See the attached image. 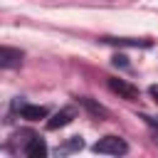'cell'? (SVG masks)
<instances>
[{
    "label": "cell",
    "mask_w": 158,
    "mask_h": 158,
    "mask_svg": "<svg viewBox=\"0 0 158 158\" xmlns=\"http://www.w3.org/2000/svg\"><path fill=\"white\" fill-rule=\"evenodd\" d=\"M22 52L15 47H0V69H15L22 64Z\"/></svg>",
    "instance_id": "cell-3"
},
{
    "label": "cell",
    "mask_w": 158,
    "mask_h": 158,
    "mask_svg": "<svg viewBox=\"0 0 158 158\" xmlns=\"http://www.w3.org/2000/svg\"><path fill=\"white\" fill-rule=\"evenodd\" d=\"M20 116L27 121H40V118H47V109L35 104H20Z\"/></svg>",
    "instance_id": "cell-6"
},
{
    "label": "cell",
    "mask_w": 158,
    "mask_h": 158,
    "mask_svg": "<svg viewBox=\"0 0 158 158\" xmlns=\"http://www.w3.org/2000/svg\"><path fill=\"white\" fill-rule=\"evenodd\" d=\"M81 104H84V106H86V109H89L91 114H96V116H109V111H106L104 106H99V104H94L91 99H81Z\"/></svg>",
    "instance_id": "cell-9"
},
{
    "label": "cell",
    "mask_w": 158,
    "mask_h": 158,
    "mask_svg": "<svg viewBox=\"0 0 158 158\" xmlns=\"http://www.w3.org/2000/svg\"><path fill=\"white\" fill-rule=\"evenodd\" d=\"M109 44H121V47H148V40H128V37H104Z\"/></svg>",
    "instance_id": "cell-7"
},
{
    "label": "cell",
    "mask_w": 158,
    "mask_h": 158,
    "mask_svg": "<svg viewBox=\"0 0 158 158\" xmlns=\"http://www.w3.org/2000/svg\"><path fill=\"white\" fill-rule=\"evenodd\" d=\"M126 151H128V146L118 136H104L101 141L94 143V153H104V156H123Z\"/></svg>",
    "instance_id": "cell-1"
},
{
    "label": "cell",
    "mask_w": 158,
    "mask_h": 158,
    "mask_svg": "<svg viewBox=\"0 0 158 158\" xmlns=\"http://www.w3.org/2000/svg\"><path fill=\"white\" fill-rule=\"evenodd\" d=\"M74 116H77V111H74V109H62V111H57V114L47 121V128H49V131L64 128V126H69V123L74 121Z\"/></svg>",
    "instance_id": "cell-5"
},
{
    "label": "cell",
    "mask_w": 158,
    "mask_h": 158,
    "mask_svg": "<svg viewBox=\"0 0 158 158\" xmlns=\"http://www.w3.org/2000/svg\"><path fill=\"white\" fill-rule=\"evenodd\" d=\"M148 91H151V96H153V101L158 104V84H153V86H151Z\"/></svg>",
    "instance_id": "cell-11"
},
{
    "label": "cell",
    "mask_w": 158,
    "mask_h": 158,
    "mask_svg": "<svg viewBox=\"0 0 158 158\" xmlns=\"http://www.w3.org/2000/svg\"><path fill=\"white\" fill-rule=\"evenodd\" d=\"M114 64H116V67H118V64H121V67H126L128 62H126V57H123V54H116V57H114Z\"/></svg>",
    "instance_id": "cell-10"
},
{
    "label": "cell",
    "mask_w": 158,
    "mask_h": 158,
    "mask_svg": "<svg viewBox=\"0 0 158 158\" xmlns=\"http://www.w3.org/2000/svg\"><path fill=\"white\" fill-rule=\"evenodd\" d=\"M84 146V141H81V136H72L64 146H59L57 148V156H67V153H74V151H79Z\"/></svg>",
    "instance_id": "cell-8"
},
{
    "label": "cell",
    "mask_w": 158,
    "mask_h": 158,
    "mask_svg": "<svg viewBox=\"0 0 158 158\" xmlns=\"http://www.w3.org/2000/svg\"><path fill=\"white\" fill-rule=\"evenodd\" d=\"M22 156H27V158H44L47 156V143L37 133H32L30 141L25 143V148H22Z\"/></svg>",
    "instance_id": "cell-4"
},
{
    "label": "cell",
    "mask_w": 158,
    "mask_h": 158,
    "mask_svg": "<svg viewBox=\"0 0 158 158\" xmlns=\"http://www.w3.org/2000/svg\"><path fill=\"white\" fill-rule=\"evenodd\" d=\"M156 126H158V118H156Z\"/></svg>",
    "instance_id": "cell-12"
},
{
    "label": "cell",
    "mask_w": 158,
    "mask_h": 158,
    "mask_svg": "<svg viewBox=\"0 0 158 158\" xmlns=\"http://www.w3.org/2000/svg\"><path fill=\"white\" fill-rule=\"evenodd\" d=\"M109 89H111L114 94H118L121 99H126V101H136V99H138V89H136L133 84H128L126 79L109 77Z\"/></svg>",
    "instance_id": "cell-2"
}]
</instances>
